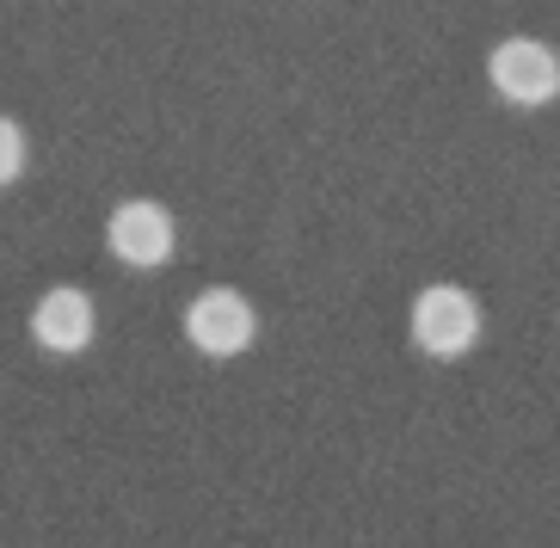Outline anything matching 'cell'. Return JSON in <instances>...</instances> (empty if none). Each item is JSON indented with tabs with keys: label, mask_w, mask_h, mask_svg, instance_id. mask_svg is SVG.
<instances>
[{
	"label": "cell",
	"mask_w": 560,
	"mask_h": 548,
	"mask_svg": "<svg viewBox=\"0 0 560 548\" xmlns=\"http://www.w3.org/2000/svg\"><path fill=\"white\" fill-rule=\"evenodd\" d=\"M480 327H487V320H480V302H475V290H462V283H425L407 308L412 346L425 351V358H438V364L468 358Z\"/></svg>",
	"instance_id": "1"
},
{
	"label": "cell",
	"mask_w": 560,
	"mask_h": 548,
	"mask_svg": "<svg viewBox=\"0 0 560 548\" xmlns=\"http://www.w3.org/2000/svg\"><path fill=\"white\" fill-rule=\"evenodd\" d=\"M487 81L505 105L517 112H542L560 100V50L542 37H499L487 56Z\"/></svg>",
	"instance_id": "2"
},
{
	"label": "cell",
	"mask_w": 560,
	"mask_h": 548,
	"mask_svg": "<svg viewBox=\"0 0 560 548\" xmlns=\"http://www.w3.org/2000/svg\"><path fill=\"white\" fill-rule=\"evenodd\" d=\"M185 339H191L203 358H241V351L259 339V308H253L241 290H229V283H210V290H198L191 308H185Z\"/></svg>",
	"instance_id": "3"
},
{
	"label": "cell",
	"mask_w": 560,
	"mask_h": 548,
	"mask_svg": "<svg viewBox=\"0 0 560 548\" xmlns=\"http://www.w3.org/2000/svg\"><path fill=\"white\" fill-rule=\"evenodd\" d=\"M105 247L136 271H161L166 259H173V247H179V222H173V210L154 203V198H124L112 217H105Z\"/></svg>",
	"instance_id": "4"
},
{
	"label": "cell",
	"mask_w": 560,
	"mask_h": 548,
	"mask_svg": "<svg viewBox=\"0 0 560 548\" xmlns=\"http://www.w3.org/2000/svg\"><path fill=\"white\" fill-rule=\"evenodd\" d=\"M93 333H100V308L86 296L81 283H56L44 296L32 302V339L56 358H74V351L93 346Z\"/></svg>",
	"instance_id": "5"
},
{
	"label": "cell",
	"mask_w": 560,
	"mask_h": 548,
	"mask_svg": "<svg viewBox=\"0 0 560 548\" xmlns=\"http://www.w3.org/2000/svg\"><path fill=\"white\" fill-rule=\"evenodd\" d=\"M19 173H25V130L0 112V185H13Z\"/></svg>",
	"instance_id": "6"
}]
</instances>
